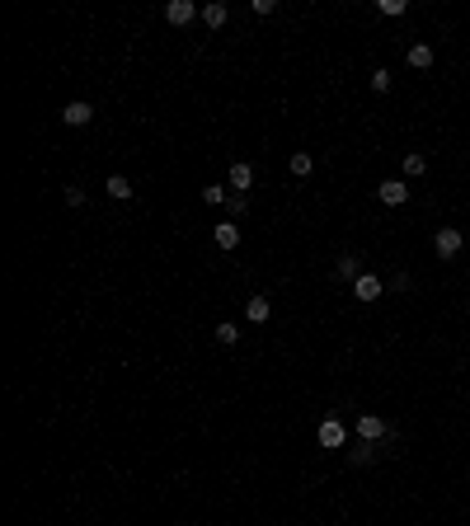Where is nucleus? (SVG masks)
<instances>
[{
    "mask_svg": "<svg viewBox=\"0 0 470 526\" xmlns=\"http://www.w3.org/2000/svg\"><path fill=\"white\" fill-rule=\"evenodd\" d=\"M315 442H320V447H325V451H339V447H344V442H348L344 423H339V418H325V423L315 428Z\"/></svg>",
    "mask_w": 470,
    "mask_h": 526,
    "instance_id": "obj_1",
    "label": "nucleus"
},
{
    "mask_svg": "<svg viewBox=\"0 0 470 526\" xmlns=\"http://www.w3.org/2000/svg\"><path fill=\"white\" fill-rule=\"evenodd\" d=\"M358 437L372 447V442H381V437H391V423H386L381 414H362L358 418Z\"/></svg>",
    "mask_w": 470,
    "mask_h": 526,
    "instance_id": "obj_2",
    "label": "nucleus"
},
{
    "mask_svg": "<svg viewBox=\"0 0 470 526\" xmlns=\"http://www.w3.org/2000/svg\"><path fill=\"white\" fill-rule=\"evenodd\" d=\"M198 15H203V10H198L193 0H170V5H165V19H170L174 29H184V24H193Z\"/></svg>",
    "mask_w": 470,
    "mask_h": 526,
    "instance_id": "obj_3",
    "label": "nucleus"
},
{
    "mask_svg": "<svg viewBox=\"0 0 470 526\" xmlns=\"http://www.w3.org/2000/svg\"><path fill=\"white\" fill-rule=\"evenodd\" d=\"M62 123H66V127H90V123H94V109L85 104V99H71V104L62 109Z\"/></svg>",
    "mask_w": 470,
    "mask_h": 526,
    "instance_id": "obj_4",
    "label": "nucleus"
},
{
    "mask_svg": "<svg viewBox=\"0 0 470 526\" xmlns=\"http://www.w3.org/2000/svg\"><path fill=\"white\" fill-rule=\"evenodd\" d=\"M461 245H466V235H461V231H452V226H442V231H438V240H433V249H438L442 259L461 254Z\"/></svg>",
    "mask_w": 470,
    "mask_h": 526,
    "instance_id": "obj_5",
    "label": "nucleus"
},
{
    "mask_svg": "<svg viewBox=\"0 0 470 526\" xmlns=\"http://www.w3.org/2000/svg\"><path fill=\"white\" fill-rule=\"evenodd\" d=\"M376 198L386 202V207H405V198H409V188H405V179H386V184L376 188Z\"/></svg>",
    "mask_w": 470,
    "mask_h": 526,
    "instance_id": "obj_6",
    "label": "nucleus"
},
{
    "mask_svg": "<svg viewBox=\"0 0 470 526\" xmlns=\"http://www.w3.org/2000/svg\"><path fill=\"white\" fill-rule=\"evenodd\" d=\"M353 292H358V301H376L386 287H381V278H376V273H362V278L353 282Z\"/></svg>",
    "mask_w": 470,
    "mask_h": 526,
    "instance_id": "obj_7",
    "label": "nucleus"
},
{
    "mask_svg": "<svg viewBox=\"0 0 470 526\" xmlns=\"http://www.w3.org/2000/svg\"><path fill=\"white\" fill-rule=\"evenodd\" d=\"M268 315H273L268 296H250V301H245V320H250V325H264Z\"/></svg>",
    "mask_w": 470,
    "mask_h": 526,
    "instance_id": "obj_8",
    "label": "nucleus"
},
{
    "mask_svg": "<svg viewBox=\"0 0 470 526\" xmlns=\"http://www.w3.org/2000/svg\"><path fill=\"white\" fill-rule=\"evenodd\" d=\"M231 188H235V193H250V188H254V170L245 165V160H235V165H231Z\"/></svg>",
    "mask_w": 470,
    "mask_h": 526,
    "instance_id": "obj_9",
    "label": "nucleus"
},
{
    "mask_svg": "<svg viewBox=\"0 0 470 526\" xmlns=\"http://www.w3.org/2000/svg\"><path fill=\"white\" fill-rule=\"evenodd\" d=\"M104 193H109V198H118V202H127V198H132V179H127V174H109Z\"/></svg>",
    "mask_w": 470,
    "mask_h": 526,
    "instance_id": "obj_10",
    "label": "nucleus"
},
{
    "mask_svg": "<svg viewBox=\"0 0 470 526\" xmlns=\"http://www.w3.org/2000/svg\"><path fill=\"white\" fill-rule=\"evenodd\" d=\"M226 19H231V10H226L221 0H212V5H203V24H207V29H221Z\"/></svg>",
    "mask_w": 470,
    "mask_h": 526,
    "instance_id": "obj_11",
    "label": "nucleus"
},
{
    "mask_svg": "<svg viewBox=\"0 0 470 526\" xmlns=\"http://www.w3.org/2000/svg\"><path fill=\"white\" fill-rule=\"evenodd\" d=\"M217 249H240V226L221 221V226H217Z\"/></svg>",
    "mask_w": 470,
    "mask_h": 526,
    "instance_id": "obj_12",
    "label": "nucleus"
},
{
    "mask_svg": "<svg viewBox=\"0 0 470 526\" xmlns=\"http://www.w3.org/2000/svg\"><path fill=\"white\" fill-rule=\"evenodd\" d=\"M409 66H414V71H428V66H433V47L414 43V47H409Z\"/></svg>",
    "mask_w": 470,
    "mask_h": 526,
    "instance_id": "obj_13",
    "label": "nucleus"
},
{
    "mask_svg": "<svg viewBox=\"0 0 470 526\" xmlns=\"http://www.w3.org/2000/svg\"><path fill=\"white\" fill-rule=\"evenodd\" d=\"M311 170H315V160L306 151H292V174H297V179H311Z\"/></svg>",
    "mask_w": 470,
    "mask_h": 526,
    "instance_id": "obj_14",
    "label": "nucleus"
},
{
    "mask_svg": "<svg viewBox=\"0 0 470 526\" xmlns=\"http://www.w3.org/2000/svg\"><path fill=\"white\" fill-rule=\"evenodd\" d=\"M339 278H348V282H358V278H362L358 254H344V259H339Z\"/></svg>",
    "mask_w": 470,
    "mask_h": 526,
    "instance_id": "obj_15",
    "label": "nucleus"
},
{
    "mask_svg": "<svg viewBox=\"0 0 470 526\" xmlns=\"http://www.w3.org/2000/svg\"><path fill=\"white\" fill-rule=\"evenodd\" d=\"M423 170H428V160H423L419 151H409V155H405V174H409V179H419Z\"/></svg>",
    "mask_w": 470,
    "mask_h": 526,
    "instance_id": "obj_16",
    "label": "nucleus"
},
{
    "mask_svg": "<svg viewBox=\"0 0 470 526\" xmlns=\"http://www.w3.org/2000/svg\"><path fill=\"white\" fill-rule=\"evenodd\" d=\"M217 343H226V348H231V343H240V329H235L231 320H226V325H217Z\"/></svg>",
    "mask_w": 470,
    "mask_h": 526,
    "instance_id": "obj_17",
    "label": "nucleus"
},
{
    "mask_svg": "<svg viewBox=\"0 0 470 526\" xmlns=\"http://www.w3.org/2000/svg\"><path fill=\"white\" fill-rule=\"evenodd\" d=\"M226 207H231V217H245V207H250V193H231V198H226Z\"/></svg>",
    "mask_w": 470,
    "mask_h": 526,
    "instance_id": "obj_18",
    "label": "nucleus"
},
{
    "mask_svg": "<svg viewBox=\"0 0 470 526\" xmlns=\"http://www.w3.org/2000/svg\"><path fill=\"white\" fill-rule=\"evenodd\" d=\"M376 10H381V15H391V19H400V15H405V10H409V5H405V0H381Z\"/></svg>",
    "mask_w": 470,
    "mask_h": 526,
    "instance_id": "obj_19",
    "label": "nucleus"
},
{
    "mask_svg": "<svg viewBox=\"0 0 470 526\" xmlns=\"http://www.w3.org/2000/svg\"><path fill=\"white\" fill-rule=\"evenodd\" d=\"M203 202H207V207H221V202H226V188H217V184L203 188Z\"/></svg>",
    "mask_w": 470,
    "mask_h": 526,
    "instance_id": "obj_20",
    "label": "nucleus"
},
{
    "mask_svg": "<svg viewBox=\"0 0 470 526\" xmlns=\"http://www.w3.org/2000/svg\"><path fill=\"white\" fill-rule=\"evenodd\" d=\"M372 90H376V94L391 90V71H372Z\"/></svg>",
    "mask_w": 470,
    "mask_h": 526,
    "instance_id": "obj_21",
    "label": "nucleus"
},
{
    "mask_svg": "<svg viewBox=\"0 0 470 526\" xmlns=\"http://www.w3.org/2000/svg\"><path fill=\"white\" fill-rule=\"evenodd\" d=\"M250 10H254V15H273V10H278V0H250Z\"/></svg>",
    "mask_w": 470,
    "mask_h": 526,
    "instance_id": "obj_22",
    "label": "nucleus"
},
{
    "mask_svg": "<svg viewBox=\"0 0 470 526\" xmlns=\"http://www.w3.org/2000/svg\"><path fill=\"white\" fill-rule=\"evenodd\" d=\"M66 207H85V188H76V184L66 188Z\"/></svg>",
    "mask_w": 470,
    "mask_h": 526,
    "instance_id": "obj_23",
    "label": "nucleus"
},
{
    "mask_svg": "<svg viewBox=\"0 0 470 526\" xmlns=\"http://www.w3.org/2000/svg\"><path fill=\"white\" fill-rule=\"evenodd\" d=\"M348 461H353V465H367V461H372V447H367V442H362L358 451H348Z\"/></svg>",
    "mask_w": 470,
    "mask_h": 526,
    "instance_id": "obj_24",
    "label": "nucleus"
},
{
    "mask_svg": "<svg viewBox=\"0 0 470 526\" xmlns=\"http://www.w3.org/2000/svg\"><path fill=\"white\" fill-rule=\"evenodd\" d=\"M466 245H470V231H466Z\"/></svg>",
    "mask_w": 470,
    "mask_h": 526,
    "instance_id": "obj_25",
    "label": "nucleus"
}]
</instances>
